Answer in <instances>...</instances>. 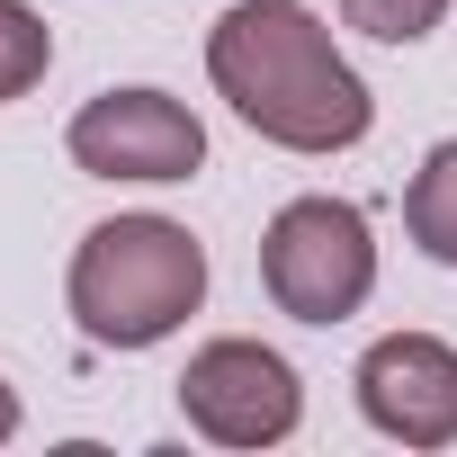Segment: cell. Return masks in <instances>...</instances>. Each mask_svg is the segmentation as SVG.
I'll return each mask as SVG.
<instances>
[{"label": "cell", "instance_id": "6da1fadb", "mask_svg": "<svg viewBox=\"0 0 457 457\" xmlns=\"http://www.w3.org/2000/svg\"><path fill=\"white\" fill-rule=\"evenodd\" d=\"M206 81L278 153H350L377 126L368 81L305 0H234L206 28Z\"/></svg>", "mask_w": 457, "mask_h": 457}, {"label": "cell", "instance_id": "7a4b0ae2", "mask_svg": "<svg viewBox=\"0 0 457 457\" xmlns=\"http://www.w3.org/2000/svg\"><path fill=\"white\" fill-rule=\"evenodd\" d=\"M63 296L99 350H153L206 305V252L170 215H108L81 234Z\"/></svg>", "mask_w": 457, "mask_h": 457}, {"label": "cell", "instance_id": "3957f363", "mask_svg": "<svg viewBox=\"0 0 457 457\" xmlns=\"http://www.w3.org/2000/svg\"><path fill=\"white\" fill-rule=\"evenodd\" d=\"M261 287L296 323H350L377 296V234L350 197H287L261 234Z\"/></svg>", "mask_w": 457, "mask_h": 457}, {"label": "cell", "instance_id": "277c9868", "mask_svg": "<svg viewBox=\"0 0 457 457\" xmlns=\"http://www.w3.org/2000/svg\"><path fill=\"white\" fill-rule=\"evenodd\" d=\"M179 412H188V430L215 439V448H278V439H296V421H305V377H296L270 341L224 332V341H206V350L179 368Z\"/></svg>", "mask_w": 457, "mask_h": 457}, {"label": "cell", "instance_id": "5b68a950", "mask_svg": "<svg viewBox=\"0 0 457 457\" xmlns=\"http://www.w3.org/2000/svg\"><path fill=\"white\" fill-rule=\"evenodd\" d=\"M63 153H72V170H90V179L170 188V179H197L206 126H197L188 99H170V90H99V99L63 126Z\"/></svg>", "mask_w": 457, "mask_h": 457}, {"label": "cell", "instance_id": "8992f818", "mask_svg": "<svg viewBox=\"0 0 457 457\" xmlns=\"http://www.w3.org/2000/svg\"><path fill=\"white\" fill-rule=\"evenodd\" d=\"M359 412L368 430L403 439V448H448L457 439V350L439 332H386L359 359Z\"/></svg>", "mask_w": 457, "mask_h": 457}, {"label": "cell", "instance_id": "52a82bcc", "mask_svg": "<svg viewBox=\"0 0 457 457\" xmlns=\"http://www.w3.org/2000/svg\"><path fill=\"white\" fill-rule=\"evenodd\" d=\"M403 234H412L421 261L457 270V135L421 153V170H412V188H403Z\"/></svg>", "mask_w": 457, "mask_h": 457}, {"label": "cell", "instance_id": "ba28073f", "mask_svg": "<svg viewBox=\"0 0 457 457\" xmlns=\"http://www.w3.org/2000/svg\"><path fill=\"white\" fill-rule=\"evenodd\" d=\"M46 63H54V28L28 10V0H0V108L28 99L46 81Z\"/></svg>", "mask_w": 457, "mask_h": 457}, {"label": "cell", "instance_id": "9c48e42d", "mask_svg": "<svg viewBox=\"0 0 457 457\" xmlns=\"http://www.w3.org/2000/svg\"><path fill=\"white\" fill-rule=\"evenodd\" d=\"M341 19L377 46H421L439 19H448V0H341Z\"/></svg>", "mask_w": 457, "mask_h": 457}, {"label": "cell", "instance_id": "30bf717a", "mask_svg": "<svg viewBox=\"0 0 457 457\" xmlns=\"http://www.w3.org/2000/svg\"><path fill=\"white\" fill-rule=\"evenodd\" d=\"M10 439H19V395L0 386V448H10Z\"/></svg>", "mask_w": 457, "mask_h": 457}]
</instances>
